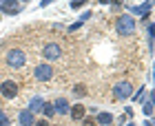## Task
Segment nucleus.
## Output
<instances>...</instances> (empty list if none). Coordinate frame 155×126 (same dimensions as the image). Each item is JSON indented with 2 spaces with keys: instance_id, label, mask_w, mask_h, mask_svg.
<instances>
[{
  "instance_id": "11",
  "label": "nucleus",
  "mask_w": 155,
  "mask_h": 126,
  "mask_svg": "<svg viewBox=\"0 0 155 126\" xmlns=\"http://www.w3.org/2000/svg\"><path fill=\"white\" fill-rule=\"evenodd\" d=\"M42 106H45V97L42 95H33L29 100V106H27V111H31V113H40Z\"/></svg>"
},
{
  "instance_id": "19",
  "label": "nucleus",
  "mask_w": 155,
  "mask_h": 126,
  "mask_svg": "<svg viewBox=\"0 0 155 126\" xmlns=\"http://www.w3.org/2000/svg\"><path fill=\"white\" fill-rule=\"evenodd\" d=\"M0 126H9V117L5 113H0Z\"/></svg>"
},
{
  "instance_id": "16",
  "label": "nucleus",
  "mask_w": 155,
  "mask_h": 126,
  "mask_svg": "<svg viewBox=\"0 0 155 126\" xmlns=\"http://www.w3.org/2000/svg\"><path fill=\"white\" fill-rule=\"evenodd\" d=\"M73 95L84 97V95H87V86H84V84H75V86H73Z\"/></svg>"
},
{
  "instance_id": "3",
  "label": "nucleus",
  "mask_w": 155,
  "mask_h": 126,
  "mask_svg": "<svg viewBox=\"0 0 155 126\" xmlns=\"http://www.w3.org/2000/svg\"><path fill=\"white\" fill-rule=\"evenodd\" d=\"M113 97H115L117 102H126L129 97H133V84L126 82V80L117 82L115 86H113Z\"/></svg>"
},
{
  "instance_id": "15",
  "label": "nucleus",
  "mask_w": 155,
  "mask_h": 126,
  "mask_svg": "<svg viewBox=\"0 0 155 126\" xmlns=\"http://www.w3.org/2000/svg\"><path fill=\"white\" fill-rule=\"evenodd\" d=\"M40 113L45 115L47 120H49V117H53V115H55V111H53V104H51V102H45V106H42V111H40Z\"/></svg>"
},
{
  "instance_id": "7",
  "label": "nucleus",
  "mask_w": 155,
  "mask_h": 126,
  "mask_svg": "<svg viewBox=\"0 0 155 126\" xmlns=\"http://www.w3.org/2000/svg\"><path fill=\"white\" fill-rule=\"evenodd\" d=\"M0 11L7 13V16H16V13L22 11V2H18V0H5V2H0Z\"/></svg>"
},
{
  "instance_id": "24",
  "label": "nucleus",
  "mask_w": 155,
  "mask_h": 126,
  "mask_svg": "<svg viewBox=\"0 0 155 126\" xmlns=\"http://www.w3.org/2000/svg\"><path fill=\"white\" fill-rule=\"evenodd\" d=\"M153 80H155V73H153Z\"/></svg>"
},
{
  "instance_id": "2",
  "label": "nucleus",
  "mask_w": 155,
  "mask_h": 126,
  "mask_svg": "<svg viewBox=\"0 0 155 126\" xmlns=\"http://www.w3.org/2000/svg\"><path fill=\"white\" fill-rule=\"evenodd\" d=\"M5 62L9 69H22L27 64V53L22 51V49H9L5 55Z\"/></svg>"
},
{
  "instance_id": "23",
  "label": "nucleus",
  "mask_w": 155,
  "mask_h": 126,
  "mask_svg": "<svg viewBox=\"0 0 155 126\" xmlns=\"http://www.w3.org/2000/svg\"><path fill=\"white\" fill-rule=\"evenodd\" d=\"M126 126H137V124H135V122H129V124H126Z\"/></svg>"
},
{
  "instance_id": "9",
  "label": "nucleus",
  "mask_w": 155,
  "mask_h": 126,
  "mask_svg": "<svg viewBox=\"0 0 155 126\" xmlns=\"http://www.w3.org/2000/svg\"><path fill=\"white\" fill-rule=\"evenodd\" d=\"M51 104H53V111H55V113H60V115H67L69 111H71V104H69L64 97H55Z\"/></svg>"
},
{
  "instance_id": "18",
  "label": "nucleus",
  "mask_w": 155,
  "mask_h": 126,
  "mask_svg": "<svg viewBox=\"0 0 155 126\" xmlns=\"http://www.w3.org/2000/svg\"><path fill=\"white\" fill-rule=\"evenodd\" d=\"M82 5H84V2H80V0H73V2H69V7H71V9H82Z\"/></svg>"
},
{
  "instance_id": "17",
  "label": "nucleus",
  "mask_w": 155,
  "mask_h": 126,
  "mask_svg": "<svg viewBox=\"0 0 155 126\" xmlns=\"http://www.w3.org/2000/svg\"><path fill=\"white\" fill-rule=\"evenodd\" d=\"M144 93H146V89L142 86L137 93H133V100H135V102H142V100H144Z\"/></svg>"
},
{
  "instance_id": "6",
  "label": "nucleus",
  "mask_w": 155,
  "mask_h": 126,
  "mask_svg": "<svg viewBox=\"0 0 155 126\" xmlns=\"http://www.w3.org/2000/svg\"><path fill=\"white\" fill-rule=\"evenodd\" d=\"M33 78H36L38 82H49L53 78V69L47 64V62H42V64H38L36 69H33Z\"/></svg>"
},
{
  "instance_id": "5",
  "label": "nucleus",
  "mask_w": 155,
  "mask_h": 126,
  "mask_svg": "<svg viewBox=\"0 0 155 126\" xmlns=\"http://www.w3.org/2000/svg\"><path fill=\"white\" fill-rule=\"evenodd\" d=\"M18 82H13V80H5V82H0V95L5 97V100H13V97H18Z\"/></svg>"
},
{
  "instance_id": "8",
  "label": "nucleus",
  "mask_w": 155,
  "mask_h": 126,
  "mask_svg": "<svg viewBox=\"0 0 155 126\" xmlns=\"http://www.w3.org/2000/svg\"><path fill=\"white\" fill-rule=\"evenodd\" d=\"M129 9H131V16H133V18H135V16H142V18H146V13H149V11L153 9V2H142V5H131Z\"/></svg>"
},
{
  "instance_id": "12",
  "label": "nucleus",
  "mask_w": 155,
  "mask_h": 126,
  "mask_svg": "<svg viewBox=\"0 0 155 126\" xmlns=\"http://www.w3.org/2000/svg\"><path fill=\"white\" fill-rule=\"evenodd\" d=\"M153 111H155V91L149 93V97H146V102H144V106H142V113L146 117H153Z\"/></svg>"
},
{
  "instance_id": "13",
  "label": "nucleus",
  "mask_w": 155,
  "mask_h": 126,
  "mask_svg": "<svg viewBox=\"0 0 155 126\" xmlns=\"http://www.w3.org/2000/svg\"><path fill=\"white\" fill-rule=\"evenodd\" d=\"M18 122H20V126H33L36 124V117H33V113L31 111H20V115H18Z\"/></svg>"
},
{
  "instance_id": "20",
  "label": "nucleus",
  "mask_w": 155,
  "mask_h": 126,
  "mask_svg": "<svg viewBox=\"0 0 155 126\" xmlns=\"http://www.w3.org/2000/svg\"><path fill=\"white\" fill-rule=\"evenodd\" d=\"M82 24H84V22H80V20H75V22H73L71 27H69V31H75V29H80Z\"/></svg>"
},
{
  "instance_id": "22",
  "label": "nucleus",
  "mask_w": 155,
  "mask_h": 126,
  "mask_svg": "<svg viewBox=\"0 0 155 126\" xmlns=\"http://www.w3.org/2000/svg\"><path fill=\"white\" fill-rule=\"evenodd\" d=\"M33 126H49V120H38Z\"/></svg>"
},
{
  "instance_id": "21",
  "label": "nucleus",
  "mask_w": 155,
  "mask_h": 126,
  "mask_svg": "<svg viewBox=\"0 0 155 126\" xmlns=\"http://www.w3.org/2000/svg\"><path fill=\"white\" fill-rule=\"evenodd\" d=\"M82 126H93V120H91V117H84V120H82Z\"/></svg>"
},
{
  "instance_id": "14",
  "label": "nucleus",
  "mask_w": 155,
  "mask_h": 126,
  "mask_svg": "<svg viewBox=\"0 0 155 126\" xmlns=\"http://www.w3.org/2000/svg\"><path fill=\"white\" fill-rule=\"evenodd\" d=\"M97 124H100V126L113 124V115H111V113H104V111H102V113H97Z\"/></svg>"
},
{
  "instance_id": "4",
  "label": "nucleus",
  "mask_w": 155,
  "mask_h": 126,
  "mask_svg": "<svg viewBox=\"0 0 155 126\" xmlns=\"http://www.w3.org/2000/svg\"><path fill=\"white\" fill-rule=\"evenodd\" d=\"M42 58H47L49 62L60 60L62 58V47L58 42H49V44H45V49H42Z\"/></svg>"
},
{
  "instance_id": "10",
  "label": "nucleus",
  "mask_w": 155,
  "mask_h": 126,
  "mask_svg": "<svg viewBox=\"0 0 155 126\" xmlns=\"http://www.w3.org/2000/svg\"><path fill=\"white\" fill-rule=\"evenodd\" d=\"M69 115H71L73 122H82L84 117H87V108H84L82 104H73L71 111H69Z\"/></svg>"
},
{
  "instance_id": "1",
  "label": "nucleus",
  "mask_w": 155,
  "mask_h": 126,
  "mask_svg": "<svg viewBox=\"0 0 155 126\" xmlns=\"http://www.w3.org/2000/svg\"><path fill=\"white\" fill-rule=\"evenodd\" d=\"M137 29V22H135V18L131 16V13H122V16H117L115 20V31H117V36H124V38H129L133 36Z\"/></svg>"
}]
</instances>
